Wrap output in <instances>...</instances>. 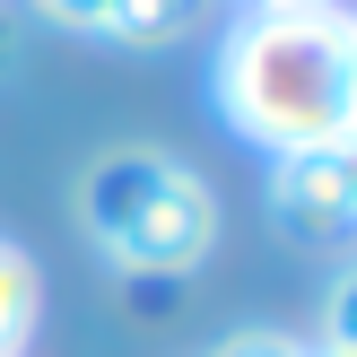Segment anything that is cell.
Masks as SVG:
<instances>
[{
	"label": "cell",
	"instance_id": "cell-1",
	"mask_svg": "<svg viewBox=\"0 0 357 357\" xmlns=\"http://www.w3.org/2000/svg\"><path fill=\"white\" fill-rule=\"evenodd\" d=\"M218 122L261 157L331 149L357 131V9L340 0H271L236 9L209 52Z\"/></svg>",
	"mask_w": 357,
	"mask_h": 357
},
{
	"label": "cell",
	"instance_id": "cell-2",
	"mask_svg": "<svg viewBox=\"0 0 357 357\" xmlns=\"http://www.w3.org/2000/svg\"><path fill=\"white\" fill-rule=\"evenodd\" d=\"M70 209H79V236L105 253L114 279H174V288H192V271L218 253V192L174 149L87 157Z\"/></svg>",
	"mask_w": 357,
	"mask_h": 357
},
{
	"label": "cell",
	"instance_id": "cell-3",
	"mask_svg": "<svg viewBox=\"0 0 357 357\" xmlns=\"http://www.w3.org/2000/svg\"><path fill=\"white\" fill-rule=\"evenodd\" d=\"M261 209L288 244H357V131L331 139V149H296L271 157V183H261Z\"/></svg>",
	"mask_w": 357,
	"mask_h": 357
},
{
	"label": "cell",
	"instance_id": "cell-4",
	"mask_svg": "<svg viewBox=\"0 0 357 357\" xmlns=\"http://www.w3.org/2000/svg\"><path fill=\"white\" fill-rule=\"evenodd\" d=\"M35 323H44V271L17 236H0V357H26Z\"/></svg>",
	"mask_w": 357,
	"mask_h": 357
},
{
	"label": "cell",
	"instance_id": "cell-5",
	"mask_svg": "<svg viewBox=\"0 0 357 357\" xmlns=\"http://www.w3.org/2000/svg\"><path fill=\"white\" fill-rule=\"evenodd\" d=\"M201 26V0H114L105 9V44H122V52H157V44H174V35H192Z\"/></svg>",
	"mask_w": 357,
	"mask_h": 357
},
{
	"label": "cell",
	"instance_id": "cell-6",
	"mask_svg": "<svg viewBox=\"0 0 357 357\" xmlns=\"http://www.w3.org/2000/svg\"><path fill=\"white\" fill-rule=\"evenodd\" d=\"M323 349L331 357H357V261H340L323 288Z\"/></svg>",
	"mask_w": 357,
	"mask_h": 357
},
{
	"label": "cell",
	"instance_id": "cell-7",
	"mask_svg": "<svg viewBox=\"0 0 357 357\" xmlns=\"http://www.w3.org/2000/svg\"><path fill=\"white\" fill-rule=\"evenodd\" d=\"M209 357H331L323 340H296V331H271V323H253V331H227Z\"/></svg>",
	"mask_w": 357,
	"mask_h": 357
},
{
	"label": "cell",
	"instance_id": "cell-8",
	"mask_svg": "<svg viewBox=\"0 0 357 357\" xmlns=\"http://www.w3.org/2000/svg\"><path fill=\"white\" fill-rule=\"evenodd\" d=\"M26 9H35V17H52V26H70V35H96L114 0H26Z\"/></svg>",
	"mask_w": 357,
	"mask_h": 357
},
{
	"label": "cell",
	"instance_id": "cell-9",
	"mask_svg": "<svg viewBox=\"0 0 357 357\" xmlns=\"http://www.w3.org/2000/svg\"><path fill=\"white\" fill-rule=\"evenodd\" d=\"M122 296H131L139 314H166L174 296H183V288H174V279H122Z\"/></svg>",
	"mask_w": 357,
	"mask_h": 357
},
{
	"label": "cell",
	"instance_id": "cell-10",
	"mask_svg": "<svg viewBox=\"0 0 357 357\" xmlns=\"http://www.w3.org/2000/svg\"><path fill=\"white\" fill-rule=\"evenodd\" d=\"M9 52H17V17L0 9V70H9Z\"/></svg>",
	"mask_w": 357,
	"mask_h": 357
},
{
	"label": "cell",
	"instance_id": "cell-11",
	"mask_svg": "<svg viewBox=\"0 0 357 357\" xmlns=\"http://www.w3.org/2000/svg\"><path fill=\"white\" fill-rule=\"evenodd\" d=\"M236 9H271V0H236Z\"/></svg>",
	"mask_w": 357,
	"mask_h": 357
}]
</instances>
